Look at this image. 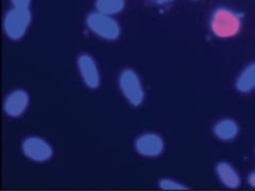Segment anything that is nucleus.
I'll return each instance as SVG.
<instances>
[{"label":"nucleus","mask_w":255,"mask_h":191,"mask_svg":"<svg viewBox=\"0 0 255 191\" xmlns=\"http://www.w3.org/2000/svg\"><path fill=\"white\" fill-rule=\"evenodd\" d=\"M244 15L231 7L218 6L211 16L209 26L212 34L218 38H232L241 33Z\"/></svg>","instance_id":"1"},{"label":"nucleus","mask_w":255,"mask_h":191,"mask_svg":"<svg viewBox=\"0 0 255 191\" xmlns=\"http://www.w3.org/2000/svg\"><path fill=\"white\" fill-rule=\"evenodd\" d=\"M85 23L94 35L108 42H114L122 35L121 23L114 16L94 11L86 16Z\"/></svg>","instance_id":"2"},{"label":"nucleus","mask_w":255,"mask_h":191,"mask_svg":"<svg viewBox=\"0 0 255 191\" xmlns=\"http://www.w3.org/2000/svg\"><path fill=\"white\" fill-rule=\"evenodd\" d=\"M32 22L30 7H14L7 11L3 17V31L11 41H19L25 37Z\"/></svg>","instance_id":"3"},{"label":"nucleus","mask_w":255,"mask_h":191,"mask_svg":"<svg viewBox=\"0 0 255 191\" xmlns=\"http://www.w3.org/2000/svg\"><path fill=\"white\" fill-rule=\"evenodd\" d=\"M118 89L133 107L140 106L145 100V89L140 77L132 68H125L118 75Z\"/></svg>","instance_id":"4"},{"label":"nucleus","mask_w":255,"mask_h":191,"mask_svg":"<svg viewBox=\"0 0 255 191\" xmlns=\"http://www.w3.org/2000/svg\"><path fill=\"white\" fill-rule=\"evenodd\" d=\"M20 149L23 156L37 164L49 162L54 154L51 143L37 135H32L23 139Z\"/></svg>","instance_id":"5"},{"label":"nucleus","mask_w":255,"mask_h":191,"mask_svg":"<svg viewBox=\"0 0 255 191\" xmlns=\"http://www.w3.org/2000/svg\"><path fill=\"white\" fill-rule=\"evenodd\" d=\"M77 69L83 84L90 90H97L101 84L98 64L91 54L82 53L77 58Z\"/></svg>","instance_id":"6"},{"label":"nucleus","mask_w":255,"mask_h":191,"mask_svg":"<svg viewBox=\"0 0 255 191\" xmlns=\"http://www.w3.org/2000/svg\"><path fill=\"white\" fill-rule=\"evenodd\" d=\"M134 149L136 153L142 157L155 158L163 154L165 150V141L161 135L156 133H143L135 139Z\"/></svg>","instance_id":"7"},{"label":"nucleus","mask_w":255,"mask_h":191,"mask_svg":"<svg viewBox=\"0 0 255 191\" xmlns=\"http://www.w3.org/2000/svg\"><path fill=\"white\" fill-rule=\"evenodd\" d=\"M30 104V96L22 89L14 90L6 95L3 101V111L10 118H19L26 113Z\"/></svg>","instance_id":"8"},{"label":"nucleus","mask_w":255,"mask_h":191,"mask_svg":"<svg viewBox=\"0 0 255 191\" xmlns=\"http://www.w3.org/2000/svg\"><path fill=\"white\" fill-rule=\"evenodd\" d=\"M215 172H216L217 179L225 187L229 189H236L241 187V175H239L232 164L226 161H221L217 163L216 167H215Z\"/></svg>","instance_id":"9"},{"label":"nucleus","mask_w":255,"mask_h":191,"mask_svg":"<svg viewBox=\"0 0 255 191\" xmlns=\"http://www.w3.org/2000/svg\"><path fill=\"white\" fill-rule=\"evenodd\" d=\"M215 137L221 141H232L239 134V124L232 118H222L213 126Z\"/></svg>","instance_id":"10"},{"label":"nucleus","mask_w":255,"mask_h":191,"mask_svg":"<svg viewBox=\"0 0 255 191\" xmlns=\"http://www.w3.org/2000/svg\"><path fill=\"white\" fill-rule=\"evenodd\" d=\"M235 89L241 94H249L255 90V62L248 64L238 74Z\"/></svg>","instance_id":"11"},{"label":"nucleus","mask_w":255,"mask_h":191,"mask_svg":"<svg viewBox=\"0 0 255 191\" xmlns=\"http://www.w3.org/2000/svg\"><path fill=\"white\" fill-rule=\"evenodd\" d=\"M126 6V0H96V11L114 16L122 13Z\"/></svg>","instance_id":"12"},{"label":"nucleus","mask_w":255,"mask_h":191,"mask_svg":"<svg viewBox=\"0 0 255 191\" xmlns=\"http://www.w3.org/2000/svg\"><path fill=\"white\" fill-rule=\"evenodd\" d=\"M157 186L159 189L165 191H184L188 189V187L185 184H183V183L168 178L159 180L157 183Z\"/></svg>","instance_id":"13"},{"label":"nucleus","mask_w":255,"mask_h":191,"mask_svg":"<svg viewBox=\"0 0 255 191\" xmlns=\"http://www.w3.org/2000/svg\"><path fill=\"white\" fill-rule=\"evenodd\" d=\"M14 7H30L31 0H10Z\"/></svg>","instance_id":"14"},{"label":"nucleus","mask_w":255,"mask_h":191,"mask_svg":"<svg viewBox=\"0 0 255 191\" xmlns=\"http://www.w3.org/2000/svg\"><path fill=\"white\" fill-rule=\"evenodd\" d=\"M247 182H248V184H249L250 187L255 189V170L249 173L248 178H247Z\"/></svg>","instance_id":"15"},{"label":"nucleus","mask_w":255,"mask_h":191,"mask_svg":"<svg viewBox=\"0 0 255 191\" xmlns=\"http://www.w3.org/2000/svg\"><path fill=\"white\" fill-rule=\"evenodd\" d=\"M154 1L158 4H166V3H169L171 2L172 0H154Z\"/></svg>","instance_id":"16"},{"label":"nucleus","mask_w":255,"mask_h":191,"mask_svg":"<svg viewBox=\"0 0 255 191\" xmlns=\"http://www.w3.org/2000/svg\"><path fill=\"white\" fill-rule=\"evenodd\" d=\"M196 1H197V0H196Z\"/></svg>","instance_id":"17"}]
</instances>
